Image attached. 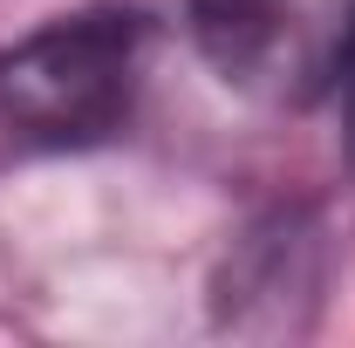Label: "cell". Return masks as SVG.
Listing matches in <instances>:
<instances>
[{
  "label": "cell",
  "instance_id": "1",
  "mask_svg": "<svg viewBox=\"0 0 355 348\" xmlns=\"http://www.w3.org/2000/svg\"><path fill=\"white\" fill-rule=\"evenodd\" d=\"M137 14H76L0 55V123L48 150H83L123 130L144 76Z\"/></svg>",
  "mask_w": 355,
  "mask_h": 348
},
{
  "label": "cell",
  "instance_id": "2",
  "mask_svg": "<svg viewBox=\"0 0 355 348\" xmlns=\"http://www.w3.org/2000/svg\"><path fill=\"white\" fill-rule=\"evenodd\" d=\"M191 42L225 89L266 110L335 96L355 42V0H191Z\"/></svg>",
  "mask_w": 355,
  "mask_h": 348
},
{
  "label": "cell",
  "instance_id": "3",
  "mask_svg": "<svg viewBox=\"0 0 355 348\" xmlns=\"http://www.w3.org/2000/svg\"><path fill=\"white\" fill-rule=\"evenodd\" d=\"M335 103H342V143H349V164H355V42H349L342 76H335Z\"/></svg>",
  "mask_w": 355,
  "mask_h": 348
}]
</instances>
